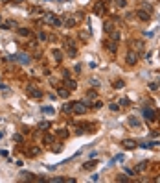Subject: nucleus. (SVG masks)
<instances>
[{"label": "nucleus", "instance_id": "1", "mask_svg": "<svg viewBox=\"0 0 160 183\" xmlns=\"http://www.w3.org/2000/svg\"><path fill=\"white\" fill-rule=\"evenodd\" d=\"M44 22L46 24H52V26H57V28L61 26V19H57L53 13H46L44 15Z\"/></svg>", "mask_w": 160, "mask_h": 183}, {"label": "nucleus", "instance_id": "2", "mask_svg": "<svg viewBox=\"0 0 160 183\" xmlns=\"http://www.w3.org/2000/svg\"><path fill=\"white\" fill-rule=\"evenodd\" d=\"M72 111L77 113V115H83V113H87V104L85 102H74L72 104Z\"/></svg>", "mask_w": 160, "mask_h": 183}, {"label": "nucleus", "instance_id": "3", "mask_svg": "<svg viewBox=\"0 0 160 183\" xmlns=\"http://www.w3.org/2000/svg\"><path fill=\"white\" fill-rule=\"evenodd\" d=\"M149 7H147V9H146V7H142V9H138V17L140 19H142V21H149V19H151V13H149Z\"/></svg>", "mask_w": 160, "mask_h": 183}, {"label": "nucleus", "instance_id": "4", "mask_svg": "<svg viewBox=\"0 0 160 183\" xmlns=\"http://www.w3.org/2000/svg\"><path fill=\"white\" fill-rule=\"evenodd\" d=\"M125 61H127L129 65H134L136 61H138V52H134V50H132V52H129V54H127V59H125Z\"/></svg>", "mask_w": 160, "mask_h": 183}, {"label": "nucleus", "instance_id": "5", "mask_svg": "<svg viewBox=\"0 0 160 183\" xmlns=\"http://www.w3.org/2000/svg\"><path fill=\"white\" fill-rule=\"evenodd\" d=\"M144 116H146L147 120H155L157 118V113L151 109V107H146V109H144Z\"/></svg>", "mask_w": 160, "mask_h": 183}, {"label": "nucleus", "instance_id": "6", "mask_svg": "<svg viewBox=\"0 0 160 183\" xmlns=\"http://www.w3.org/2000/svg\"><path fill=\"white\" fill-rule=\"evenodd\" d=\"M28 96H32V98H41L42 92L39 91V89H35V87H28Z\"/></svg>", "mask_w": 160, "mask_h": 183}, {"label": "nucleus", "instance_id": "7", "mask_svg": "<svg viewBox=\"0 0 160 183\" xmlns=\"http://www.w3.org/2000/svg\"><path fill=\"white\" fill-rule=\"evenodd\" d=\"M52 56H53V59H55V61H63V52H61V50L53 48L52 50Z\"/></svg>", "mask_w": 160, "mask_h": 183}, {"label": "nucleus", "instance_id": "8", "mask_svg": "<svg viewBox=\"0 0 160 183\" xmlns=\"http://www.w3.org/2000/svg\"><path fill=\"white\" fill-rule=\"evenodd\" d=\"M65 85H66V89H68V91H74V89L77 87V83H76V81H74V80H70V78H66Z\"/></svg>", "mask_w": 160, "mask_h": 183}, {"label": "nucleus", "instance_id": "9", "mask_svg": "<svg viewBox=\"0 0 160 183\" xmlns=\"http://www.w3.org/2000/svg\"><path fill=\"white\" fill-rule=\"evenodd\" d=\"M129 126H131V128H136V130H138V128H140V120H138V118H134V116H129Z\"/></svg>", "mask_w": 160, "mask_h": 183}, {"label": "nucleus", "instance_id": "10", "mask_svg": "<svg viewBox=\"0 0 160 183\" xmlns=\"http://www.w3.org/2000/svg\"><path fill=\"white\" fill-rule=\"evenodd\" d=\"M122 144H123V148H127V150H134V148L138 146V144H136L134 141H123Z\"/></svg>", "mask_w": 160, "mask_h": 183}, {"label": "nucleus", "instance_id": "11", "mask_svg": "<svg viewBox=\"0 0 160 183\" xmlns=\"http://www.w3.org/2000/svg\"><path fill=\"white\" fill-rule=\"evenodd\" d=\"M109 33H111V41H120V32H118V30H112V32H109Z\"/></svg>", "mask_w": 160, "mask_h": 183}, {"label": "nucleus", "instance_id": "12", "mask_svg": "<svg viewBox=\"0 0 160 183\" xmlns=\"http://www.w3.org/2000/svg\"><path fill=\"white\" fill-rule=\"evenodd\" d=\"M105 46H107V48L111 50V52H116V45H114V41H111V39H109V41L105 43Z\"/></svg>", "mask_w": 160, "mask_h": 183}, {"label": "nucleus", "instance_id": "13", "mask_svg": "<svg viewBox=\"0 0 160 183\" xmlns=\"http://www.w3.org/2000/svg\"><path fill=\"white\" fill-rule=\"evenodd\" d=\"M57 94H59L61 98H66V96H68V89H63V87H59V89H57Z\"/></svg>", "mask_w": 160, "mask_h": 183}, {"label": "nucleus", "instance_id": "14", "mask_svg": "<svg viewBox=\"0 0 160 183\" xmlns=\"http://www.w3.org/2000/svg\"><path fill=\"white\" fill-rule=\"evenodd\" d=\"M18 33H20L22 37H30V35H32V32H30V30H26V28H18Z\"/></svg>", "mask_w": 160, "mask_h": 183}, {"label": "nucleus", "instance_id": "15", "mask_svg": "<svg viewBox=\"0 0 160 183\" xmlns=\"http://www.w3.org/2000/svg\"><path fill=\"white\" fill-rule=\"evenodd\" d=\"M17 57H18V61H20V63H24V65L30 63V57L26 56V54H20V56H17Z\"/></svg>", "mask_w": 160, "mask_h": 183}, {"label": "nucleus", "instance_id": "16", "mask_svg": "<svg viewBox=\"0 0 160 183\" xmlns=\"http://www.w3.org/2000/svg\"><path fill=\"white\" fill-rule=\"evenodd\" d=\"M42 113H46V115H53V107H50V106H42Z\"/></svg>", "mask_w": 160, "mask_h": 183}, {"label": "nucleus", "instance_id": "17", "mask_svg": "<svg viewBox=\"0 0 160 183\" xmlns=\"http://www.w3.org/2000/svg\"><path fill=\"white\" fill-rule=\"evenodd\" d=\"M144 48V43L142 41H134V52H140Z\"/></svg>", "mask_w": 160, "mask_h": 183}, {"label": "nucleus", "instance_id": "18", "mask_svg": "<svg viewBox=\"0 0 160 183\" xmlns=\"http://www.w3.org/2000/svg\"><path fill=\"white\" fill-rule=\"evenodd\" d=\"M94 11H96V13H97V15H101V11H105V7H103V4H101V2H99V4H96V7H94Z\"/></svg>", "mask_w": 160, "mask_h": 183}, {"label": "nucleus", "instance_id": "19", "mask_svg": "<svg viewBox=\"0 0 160 183\" xmlns=\"http://www.w3.org/2000/svg\"><path fill=\"white\" fill-rule=\"evenodd\" d=\"M42 141H44V144H52V142H53V137H52V135H44V139H42Z\"/></svg>", "mask_w": 160, "mask_h": 183}, {"label": "nucleus", "instance_id": "20", "mask_svg": "<svg viewBox=\"0 0 160 183\" xmlns=\"http://www.w3.org/2000/svg\"><path fill=\"white\" fill-rule=\"evenodd\" d=\"M109 109H111V111H118V109H120V104H116V102L109 104Z\"/></svg>", "mask_w": 160, "mask_h": 183}, {"label": "nucleus", "instance_id": "21", "mask_svg": "<svg viewBox=\"0 0 160 183\" xmlns=\"http://www.w3.org/2000/svg\"><path fill=\"white\" fill-rule=\"evenodd\" d=\"M94 166H96V161H90V163H85L83 168H85V170H88V168H94Z\"/></svg>", "mask_w": 160, "mask_h": 183}, {"label": "nucleus", "instance_id": "22", "mask_svg": "<svg viewBox=\"0 0 160 183\" xmlns=\"http://www.w3.org/2000/svg\"><path fill=\"white\" fill-rule=\"evenodd\" d=\"M114 4H116L118 7H125V6H127V2H125V0H114Z\"/></svg>", "mask_w": 160, "mask_h": 183}, {"label": "nucleus", "instance_id": "23", "mask_svg": "<svg viewBox=\"0 0 160 183\" xmlns=\"http://www.w3.org/2000/svg\"><path fill=\"white\" fill-rule=\"evenodd\" d=\"M39 148H32V150H28V155H39Z\"/></svg>", "mask_w": 160, "mask_h": 183}, {"label": "nucleus", "instance_id": "24", "mask_svg": "<svg viewBox=\"0 0 160 183\" xmlns=\"http://www.w3.org/2000/svg\"><path fill=\"white\" fill-rule=\"evenodd\" d=\"M37 37H39V41H46V39H48V35H46L44 32H39V35H37Z\"/></svg>", "mask_w": 160, "mask_h": 183}, {"label": "nucleus", "instance_id": "25", "mask_svg": "<svg viewBox=\"0 0 160 183\" xmlns=\"http://www.w3.org/2000/svg\"><path fill=\"white\" fill-rule=\"evenodd\" d=\"M146 166H147V163H146V161H144V163H140V165L136 166V172H140V170H144V168H146Z\"/></svg>", "mask_w": 160, "mask_h": 183}, {"label": "nucleus", "instance_id": "26", "mask_svg": "<svg viewBox=\"0 0 160 183\" xmlns=\"http://www.w3.org/2000/svg\"><path fill=\"white\" fill-rule=\"evenodd\" d=\"M105 32H112V22H105Z\"/></svg>", "mask_w": 160, "mask_h": 183}, {"label": "nucleus", "instance_id": "27", "mask_svg": "<svg viewBox=\"0 0 160 183\" xmlns=\"http://www.w3.org/2000/svg\"><path fill=\"white\" fill-rule=\"evenodd\" d=\"M123 87V81L120 80V81H114V89H122Z\"/></svg>", "mask_w": 160, "mask_h": 183}, {"label": "nucleus", "instance_id": "28", "mask_svg": "<svg viewBox=\"0 0 160 183\" xmlns=\"http://www.w3.org/2000/svg\"><path fill=\"white\" fill-rule=\"evenodd\" d=\"M87 98H90V100H94V98H96V92H94V91H90V92H87Z\"/></svg>", "mask_w": 160, "mask_h": 183}, {"label": "nucleus", "instance_id": "29", "mask_svg": "<svg viewBox=\"0 0 160 183\" xmlns=\"http://www.w3.org/2000/svg\"><path fill=\"white\" fill-rule=\"evenodd\" d=\"M149 89L151 91H158V83H149Z\"/></svg>", "mask_w": 160, "mask_h": 183}, {"label": "nucleus", "instance_id": "30", "mask_svg": "<svg viewBox=\"0 0 160 183\" xmlns=\"http://www.w3.org/2000/svg\"><path fill=\"white\" fill-rule=\"evenodd\" d=\"M13 139H15L17 142H22V135H18V133H15V135H13Z\"/></svg>", "mask_w": 160, "mask_h": 183}, {"label": "nucleus", "instance_id": "31", "mask_svg": "<svg viewBox=\"0 0 160 183\" xmlns=\"http://www.w3.org/2000/svg\"><path fill=\"white\" fill-rule=\"evenodd\" d=\"M120 104H122V106H129V100L127 98H122V100H120Z\"/></svg>", "mask_w": 160, "mask_h": 183}, {"label": "nucleus", "instance_id": "32", "mask_svg": "<svg viewBox=\"0 0 160 183\" xmlns=\"http://www.w3.org/2000/svg\"><path fill=\"white\" fill-rule=\"evenodd\" d=\"M61 137H68V131H66V130H61Z\"/></svg>", "mask_w": 160, "mask_h": 183}, {"label": "nucleus", "instance_id": "33", "mask_svg": "<svg viewBox=\"0 0 160 183\" xmlns=\"http://www.w3.org/2000/svg\"><path fill=\"white\" fill-rule=\"evenodd\" d=\"M2 137H4V133H2V131H0V139H2Z\"/></svg>", "mask_w": 160, "mask_h": 183}, {"label": "nucleus", "instance_id": "34", "mask_svg": "<svg viewBox=\"0 0 160 183\" xmlns=\"http://www.w3.org/2000/svg\"><path fill=\"white\" fill-rule=\"evenodd\" d=\"M0 24H2V15H0Z\"/></svg>", "mask_w": 160, "mask_h": 183}, {"label": "nucleus", "instance_id": "35", "mask_svg": "<svg viewBox=\"0 0 160 183\" xmlns=\"http://www.w3.org/2000/svg\"><path fill=\"white\" fill-rule=\"evenodd\" d=\"M0 2H2V0H0Z\"/></svg>", "mask_w": 160, "mask_h": 183}]
</instances>
